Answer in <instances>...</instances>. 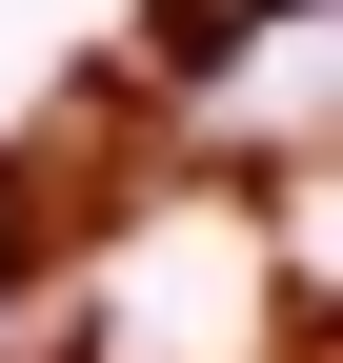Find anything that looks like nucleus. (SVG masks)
I'll return each instance as SVG.
<instances>
[{
    "instance_id": "1",
    "label": "nucleus",
    "mask_w": 343,
    "mask_h": 363,
    "mask_svg": "<svg viewBox=\"0 0 343 363\" xmlns=\"http://www.w3.org/2000/svg\"><path fill=\"white\" fill-rule=\"evenodd\" d=\"M303 21H323V0H142V61L162 81H242L263 40H303Z\"/></svg>"
}]
</instances>
